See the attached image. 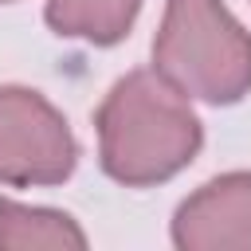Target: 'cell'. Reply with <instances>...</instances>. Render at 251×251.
<instances>
[{
    "label": "cell",
    "mask_w": 251,
    "mask_h": 251,
    "mask_svg": "<svg viewBox=\"0 0 251 251\" xmlns=\"http://www.w3.org/2000/svg\"><path fill=\"white\" fill-rule=\"evenodd\" d=\"M98 161L110 180L145 188L176 176L204 141L188 98L157 71H129L98 106Z\"/></svg>",
    "instance_id": "obj_1"
},
{
    "label": "cell",
    "mask_w": 251,
    "mask_h": 251,
    "mask_svg": "<svg viewBox=\"0 0 251 251\" xmlns=\"http://www.w3.org/2000/svg\"><path fill=\"white\" fill-rule=\"evenodd\" d=\"M153 71L184 98L239 102L251 90V31L220 0H169L153 39Z\"/></svg>",
    "instance_id": "obj_2"
},
{
    "label": "cell",
    "mask_w": 251,
    "mask_h": 251,
    "mask_svg": "<svg viewBox=\"0 0 251 251\" xmlns=\"http://www.w3.org/2000/svg\"><path fill=\"white\" fill-rule=\"evenodd\" d=\"M75 133L51 102L27 86H0V184H59L75 173Z\"/></svg>",
    "instance_id": "obj_3"
},
{
    "label": "cell",
    "mask_w": 251,
    "mask_h": 251,
    "mask_svg": "<svg viewBox=\"0 0 251 251\" xmlns=\"http://www.w3.org/2000/svg\"><path fill=\"white\" fill-rule=\"evenodd\" d=\"M180 251H251V173H224L200 184L173 216Z\"/></svg>",
    "instance_id": "obj_4"
},
{
    "label": "cell",
    "mask_w": 251,
    "mask_h": 251,
    "mask_svg": "<svg viewBox=\"0 0 251 251\" xmlns=\"http://www.w3.org/2000/svg\"><path fill=\"white\" fill-rule=\"evenodd\" d=\"M86 231L55 208H27L0 196V251H82Z\"/></svg>",
    "instance_id": "obj_5"
},
{
    "label": "cell",
    "mask_w": 251,
    "mask_h": 251,
    "mask_svg": "<svg viewBox=\"0 0 251 251\" xmlns=\"http://www.w3.org/2000/svg\"><path fill=\"white\" fill-rule=\"evenodd\" d=\"M137 12H141V0H47L43 16L55 35L110 47L133 27Z\"/></svg>",
    "instance_id": "obj_6"
},
{
    "label": "cell",
    "mask_w": 251,
    "mask_h": 251,
    "mask_svg": "<svg viewBox=\"0 0 251 251\" xmlns=\"http://www.w3.org/2000/svg\"><path fill=\"white\" fill-rule=\"evenodd\" d=\"M0 4H12V0H0Z\"/></svg>",
    "instance_id": "obj_7"
}]
</instances>
